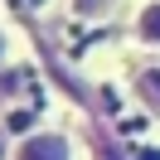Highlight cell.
I'll return each instance as SVG.
<instances>
[{
	"label": "cell",
	"mask_w": 160,
	"mask_h": 160,
	"mask_svg": "<svg viewBox=\"0 0 160 160\" xmlns=\"http://www.w3.org/2000/svg\"><path fill=\"white\" fill-rule=\"evenodd\" d=\"M15 160H73V146H68V136H58V131H34V136L20 141Z\"/></svg>",
	"instance_id": "obj_1"
},
{
	"label": "cell",
	"mask_w": 160,
	"mask_h": 160,
	"mask_svg": "<svg viewBox=\"0 0 160 160\" xmlns=\"http://www.w3.org/2000/svg\"><path fill=\"white\" fill-rule=\"evenodd\" d=\"M136 97L146 102L150 112H160V63H155V68H146V73L136 78Z\"/></svg>",
	"instance_id": "obj_2"
},
{
	"label": "cell",
	"mask_w": 160,
	"mask_h": 160,
	"mask_svg": "<svg viewBox=\"0 0 160 160\" xmlns=\"http://www.w3.org/2000/svg\"><path fill=\"white\" fill-rule=\"evenodd\" d=\"M24 92H29V73H24V68H5V73H0V102L24 97Z\"/></svg>",
	"instance_id": "obj_3"
},
{
	"label": "cell",
	"mask_w": 160,
	"mask_h": 160,
	"mask_svg": "<svg viewBox=\"0 0 160 160\" xmlns=\"http://www.w3.org/2000/svg\"><path fill=\"white\" fill-rule=\"evenodd\" d=\"M136 34H141L146 44H160V0H155V5H146V10L136 15Z\"/></svg>",
	"instance_id": "obj_4"
},
{
	"label": "cell",
	"mask_w": 160,
	"mask_h": 160,
	"mask_svg": "<svg viewBox=\"0 0 160 160\" xmlns=\"http://www.w3.org/2000/svg\"><path fill=\"white\" fill-rule=\"evenodd\" d=\"M5 131L10 136H34V107H15L5 117Z\"/></svg>",
	"instance_id": "obj_5"
},
{
	"label": "cell",
	"mask_w": 160,
	"mask_h": 160,
	"mask_svg": "<svg viewBox=\"0 0 160 160\" xmlns=\"http://www.w3.org/2000/svg\"><path fill=\"white\" fill-rule=\"evenodd\" d=\"M107 5H112V0H73V10H78V15H102Z\"/></svg>",
	"instance_id": "obj_6"
},
{
	"label": "cell",
	"mask_w": 160,
	"mask_h": 160,
	"mask_svg": "<svg viewBox=\"0 0 160 160\" xmlns=\"http://www.w3.org/2000/svg\"><path fill=\"white\" fill-rule=\"evenodd\" d=\"M5 150H10V131H5V121H0V160H5Z\"/></svg>",
	"instance_id": "obj_7"
},
{
	"label": "cell",
	"mask_w": 160,
	"mask_h": 160,
	"mask_svg": "<svg viewBox=\"0 0 160 160\" xmlns=\"http://www.w3.org/2000/svg\"><path fill=\"white\" fill-rule=\"evenodd\" d=\"M0 63H5V34H0Z\"/></svg>",
	"instance_id": "obj_8"
}]
</instances>
